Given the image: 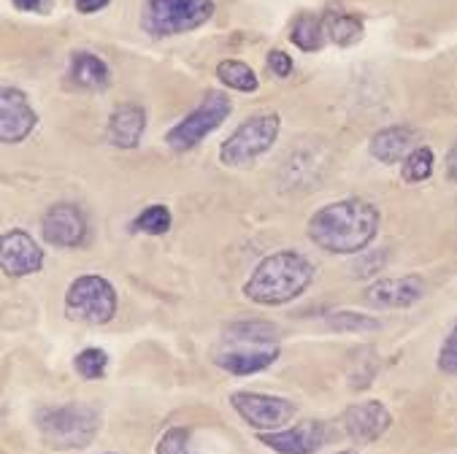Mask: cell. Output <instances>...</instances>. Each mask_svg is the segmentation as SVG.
I'll list each match as a JSON object with an SVG mask.
<instances>
[{
  "label": "cell",
  "mask_w": 457,
  "mask_h": 454,
  "mask_svg": "<svg viewBox=\"0 0 457 454\" xmlns=\"http://www.w3.org/2000/svg\"><path fill=\"white\" fill-rule=\"evenodd\" d=\"M73 368L81 379L87 382H98L104 379L106 368H109V354L104 349H96V346H89V349H81L73 359Z\"/></svg>",
  "instance_id": "obj_24"
},
{
  "label": "cell",
  "mask_w": 457,
  "mask_h": 454,
  "mask_svg": "<svg viewBox=\"0 0 457 454\" xmlns=\"http://www.w3.org/2000/svg\"><path fill=\"white\" fill-rule=\"evenodd\" d=\"M325 38H328V36H325V20H322V14L306 12V14H301V17L293 22L290 41H293L298 49H303V52H317V49H322Z\"/></svg>",
  "instance_id": "obj_21"
},
{
  "label": "cell",
  "mask_w": 457,
  "mask_h": 454,
  "mask_svg": "<svg viewBox=\"0 0 457 454\" xmlns=\"http://www.w3.org/2000/svg\"><path fill=\"white\" fill-rule=\"evenodd\" d=\"M438 371L446 376H457V325L438 349Z\"/></svg>",
  "instance_id": "obj_28"
},
{
  "label": "cell",
  "mask_w": 457,
  "mask_h": 454,
  "mask_svg": "<svg viewBox=\"0 0 457 454\" xmlns=\"http://www.w3.org/2000/svg\"><path fill=\"white\" fill-rule=\"evenodd\" d=\"M157 454H190V430L170 427L157 443Z\"/></svg>",
  "instance_id": "obj_27"
},
{
  "label": "cell",
  "mask_w": 457,
  "mask_h": 454,
  "mask_svg": "<svg viewBox=\"0 0 457 454\" xmlns=\"http://www.w3.org/2000/svg\"><path fill=\"white\" fill-rule=\"evenodd\" d=\"M36 125L38 114L28 103V95L22 89L4 87V93H0V138H4V144L25 141Z\"/></svg>",
  "instance_id": "obj_9"
},
{
  "label": "cell",
  "mask_w": 457,
  "mask_h": 454,
  "mask_svg": "<svg viewBox=\"0 0 457 454\" xmlns=\"http://www.w3.org/2000/svg\"><path fill=\"white\" fill-rule=\"evenodd\" d=\"M109 4H112V0H76V12L84 14V17H89V14L104 12Z\"/></svg>",
  "instance_id": "obj_31"
},
{
  "label": "cell",
  "mask_w": 457,
  "mask_h": 454,
  "mask_svg": "<svg viewBox=\"0 0 457 454\" xmlns=\"http://www.w3.org/2000/svg\"><path fill=\"white\" fill-rule=\"evenodd\" d=\"M65 314L73 322L106 325L117 314V293L101 277H79L65 293Z\"/></svg>",
  "instance_id": "obj_7"
},
{
  "label": "cell",
  "mask_w": 457,
  "mask_h": 454,
  "mask_svg": "<svg viewBox=\"0 0 457 454\" xmlns=\"http://www.w3.org/2000/svg\"><path fill=\"white\" fill-rule=\"evenodd\" d=\"M36 427L49 449H84L96 441L101 430V417L96 409L81 403L49 406L36 414Z\"/></svg>",
  "instance_id": "obj_3"
},
{
  "label": "cell",
  "mask_w": 457,
  "mask_h": 454,
  "mask_svg": "<svg viewBox=\"0 0 457 454\" xmlns=\"http://www.w3.org/2000/svg\"><path fill=\"white\" fill-rule=\"evenodd\" d=\"M314 279L312 262L298 252H277L265 257L244 285V295L260 306H282L295 301Z\"/></svg>",
  "instance_id": "obj_2"
},
{
  "label": "cell",
  "mask_w": 457,
  "mask_h": 454,
  "mask_svg": "<svg viewBox=\"0 0 457 454\" xmlns=\"http://www.w3.org/2000/svg\"><path fill=\"white\" fill-rule=\"evenodd\" d=\"M293 68H295V62H293V57H290L287 52H282V49L268 52V70H270L273 76L287 78V76L293 73Z\"/></svg>",
  "instance_id": "obj_29"
},
{
  "label": "cell",
  "mask_w": 457,
  "mask_h": 454,
  "mask_svg": "<svg viewBox=\"0 0 457 454\" xmlns=\"http://www.w3.org/2000/svg\"><path fill=\"white\" fill-rule=\"evenodd\" d=\"M233 111V103L225 93H206L201 106L193 109L179 125H173L165 133V144L176 152H187L193 146H198L206 136H212Z\"/></svg>",
  "instance_id": "obj_6"
},
{
  "label": "cell",
  "mask_w": 457,
  "mask_h": 454,
  "mask_svg": "<svg viewBox=\"0 0 457 454\" xmlns=\"http://www.w3.org/2000/svg\"><path fill=\"white\" fill-rule=\"evenodd\" d=\"M212 14L214 0H146L141 28L154 38H168L206 25Z\"/></svg>",
  "instance_id": "obj_4"
},
{
  "label": "cell",
  "mask_w": 457,
  "mask_h": 454,
  "mask_svg": "<svg viewBox=\"0 0 457 454\" xmlns=\"http://www.w3.org/2000/svg\"><path fill=\"white\" fill-rule=\"evenodd\" d=\"M217 76H220V81L225 87L238 89V93H254V89L260 87L254 70L246 62H241V60H222L217 65Z\"/></svg>",
  "instance_id": "obj_22"
},
{
  "label": "cell",
  "mask_w": 457,
  "mask_h": 454,
  "mask_svg": "<svg viewBox=\"0 0 457 454\" xmlns=\"http://www.w3.org/2000/svg\"><path fill=\"white\" fill-rule=\"evenodd\" d=\"M133 227H136L138 233H146V235H162V233H168V230H170V211H168V206L154 203V206L144 209V211L136 217Z\"/></svg>",
  "instance_id": "obj_26"
},
{
  "label": "cell",
  "mask_w": 457,
  "mask_h": 454,
  "mask_svg": "<svg viewBox=\"0 0 457 454\" xmlns=\"http://www.w3.org/2000/svg\"><path fill=\"white\" fill-rule=\"evenodd\" d=\"M277 357H279L277 346H230V349L220 351L214 357V362L233 376H249V374H257V371H265L268 366H273Z\"/></svg>",
  "instance_id": "obj_15"
},
{
  "label": "cell",
  "mask_w": 457,
  "mask_h": 454,
  "mask_svg": "<svg viewBox=\"0 0 457 454\" xmlns=\"http://www.w3.org/2000/svg\"><path fill=\"white\" fill-rule=\"evenodd\" d=\"M417 130L406 128V125H393V128H385L379 130L371 144H369V152L374 160L379 162H387V165H395L401 160H406L414 149H417Z\"/></svg>",
  "instance_id": "obj_16"
},
{
  "label": "cell",
  "mask_w": 457,
  "mask_h": 454,
  "mask_svg": "<svg viewBox=\"0 0 457 454\" xmlns=\"http://www.w3.org/2000/svg\"><path fill=\"white\" fill-rule=\"evenodd\" d=\"M279 330L277 325L252 319V322H236L225 330L228 346H277Z\"/></svg>",
  "instance_id": "obj_19"
},
{
  "label": "cell",
  "mask_w": 457,
  "mask_h": 454,
  "mask_svg": "<svg viewBox=\"0 0 457 454\" xmlns=\"http://www.w3.org/2000/svg\"><path fill=\"white\" fill-rule=\"evenodd\" d=\"M325 36L338 46H352L362 38V20L346 12H325Z\"/></svg>",
  "instance_id": "obj_20"
},
{
  "label": "cell",
  "mask_w": 457,
  "mask_h": 454,
  "mask_svg": "<svg viewBox=\"0 0 457 454\" xmlns=\"http://www.w3.org/2000/svg\"><path fill=\"white\" fill-rule=\"evenodd\" d=\"M68 78L79 89H93V93H98V89H106L112 84V70L93 52H73L68 62Z\"/></svg>",
  "instance_id": "obj_18"
},
{
  "label": "cell",
  "mask_w": 457,
  "mask_h": 454,
  "mask_svg": "<svg viewBox=\"0 0 457 454\" xmlns=\"http://www.w3.org/2000/svg\"><path fill=\"white\" fill-rule=\"evenodd\" d=\"M328 330L336 333H374L382 327L379 319L369 317V314H357V311H333L325 317Z\"/></svg>",
  "instance_id": "obj_23"
},
{
  "label": "cell",
  "mask_w": 457,
  "mask_h": 454,
  "mask_svg": "<svg viewBox=\"0 0 457 454\" xmlns=\"http://www.w3.org/2000/svg\"><path fill=\"white\" fill-rule=\"evenodd\" d=\"M446 176L457 181V144H454V146L449 149V154H446Z\"/></svg>",
  "instance_id": "obj_32"
},
{
  "label": "cell",
  "mask_w": 457,
  "mask_h": 454,
  "mask_svg": "<svg viewBox=\"0 0 457 454\" xmlns=\"http://www.w3.org/2000/svg\"><path fill=\"white\" fill-rule=\"evenodd\" d=\"M260 443L279 454H317L325 446V425L317 419L301 422L279 433H262Z\"/></svg>",
  "instance_id": "obj_13"
},
{
  "label": "cell",
  "mask_w": 457,
  "mask_h": 454,
  "mask_svg": "<svg viewBox=\"0 0 457 454\" xmlns=\"http://www.w3.org/2000/svg\"><path fill=\"white\" fill-rule=\"evenodd\" d=\"M146 130V114L136 103H122L109 117V141L120 149H136Z\"/></svg>",
  "instance_id": "obj_17"
},
{
  "label": "cell",
  "mask_w": 457,
  "mask_h": 454,
  "mask_svg": "<svg viewBox=\"0 0 457 454\" xmlns=\"http://www.w3.org/2000/svg\"><path fill=\"white\" fill-rule=\"evenodd\" d=\"M379 233V209L369 201L346 198L322 206L309 219V238L330 254H357Z\"/></svg>",
  "instance_id": "obj_1"
},
{
  "label": "cell",
  "mask_w": 457,
  "mask_h": 454,
  "mask_svg": "<svg viewBox=\"0 0 457 454\" xmlns=\"http://www.w3.org/2000/svg\"><path fill=\"white\" fill-rule=\"evenodd\" d=\"M282 120L279 114H257L249 117L222 146H220V160L228 168H246L252 165L260 154H265L273 141L279 138Z\"/></svg>",
  "instance_id": "obj_5"
},
{
  "label": "cell",
  "mask_w": 457,
  "mask_h": 454,
  "mask_svg": "<svg viewBox=\"0 0 457 454\" xmlns=\"http://www.w3.org/2000/svg\"><path fill=\"white\" fill-rule=\"evenodd\" d=\"M341 422H344L346 435L354 443H374V441H379L390 430L393 417H390V411L379 400H362V403L349 406L344 411Z\"/></svg>",
  "instance_id": "obj_10"
},
{
  "label": "cell",
  "mask_w": 457,
  "mask_h": 454,
  "mask_svg": "<svg viewBox=\"0 0 457 454\" xmlns=\"http://www.w3.org/2000/svg\"><path fill=\"white\" fill-rule=\"evenodd\" d=\"M0 265H4V270L14 279L30 277L44 265V249L36 244L30 233L9 230L4 233V246H0Z\"/></svg>",
  "instance_id": "obj_11"
},
{
  "label": "cell",
  "mask_w": 457,
  "mask_h": 454,
  "mask_svg": "<svg viewBox=\"0 0 457 454\" xmlns=\"http://www.w3.org/2000/svg\"><path fill=\"white\" fill-rule=\"evenodd\" d=\"M428 287L420 277H403V279H382L365 290V303L377 309H409L425 298Z\"/></svg>",
  "instance_id": "obj_14"
},
{
  "label": "cell",
  "mask_w": 457,
  "mask_h": 454,
  "mask_svg": "<svg viewBox=\"0 0 457 454\" xmlns=\"http://www.w3.org/2000/svg\"><path fill=\"white\" fill-rule=\"evenodd\" d=\"M338 454H354V451H338Z\"/></svg>",
  "instance_id": "obj_33"
},
{
  "label": "cell",
  "mask_w": 457,
  "mask_h": 454,
  "mask_svg": "<svg viewBox=\"0 0 457 454\" xmlns=\"http://www.w3.org/2000/svg\"><path fill=\"white\" fill-rule=\"evenodd\" d=\"M230 406L238 417L257 430H277L295 417V403L287 398H273L260 392H233Z\"/></svg>",
  "instance_id": "obj_8"
},
{
  "label": "cell",
  "mask_w": 457,
  "mask_h": 454,
  "mask_svg": "<svg viewBox=\"0 0 457 454\" xmlns=\"http://www.w3.org/2000/svg\"><path fill=\"white\" fill-rule=\"evenodd\" d=\"M41 233H44L46 244H52L57 249H73V246L84 244L87 219H84V214H81L79 206H73V203H57V206H52L44 214Z\"/></svg>",
  "instance_id": "obj_12"
},
{
  "label": "cell",
  "mask_w": 457,
  "mask_h": 454,
  "mask_svg": "<svg viewBox=\"0 0 457 454\" xmlns=\"http://www.w3.org/2000/svg\"><path fill=\"white\" fill-rule=\"evenodd\" d=\"M433 168H436V157L428 146H417L406 160H403V181L409 185H420V181L430 178L433 176Z\"/></svg>",
  "instance_id": "obj_25"
},
{
  "label": "cell",
  "mask_w": 457,
  "mask_h": 454,
  "mask_svg": "<svg viewBox=\"0 0 457 454\" xmlns=\"http://www.w3.org/2000/svg\"><path fill=\"white\" fill-rule=\"evenodd\" d=\"M12 4L22 14H46L52 9V0H12Z\"/></svg>",
  "instance_id": "obj_30"
}]
</instances>
